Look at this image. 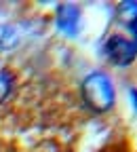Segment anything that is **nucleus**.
<instances>
[{
	"label": "nucleus",
	"mask_w": 137,
	"mask_h": 152,
	"mask_svg": "<svg viewBox=\"0 0 137 152\" xmlns=\"http://www.w3.org/2000/svg\"><path fill=\"white\" fill-rule=\"evenodd\" d=\"M80 95H82V102L89 110H93L97 114L108 112L116 102L114 80L101 70L91 72L80 83Z\"/></svg>",
	"instance_id": "f257e3e1"
},
{
	"label": "nucleus",
	"mask_w": 137,
	"mask_h": 152,
	"mask_svg": "<svg viewBox=\"0 0 137 152\" xmlns=\"http://www.w3.org/2000/svg\"><path fill=\"white\" fill-rule=\"evenodd\" d=\"M103 51H106V57L110 59V64L118 66V68L131 66L137 57V45L122 34H112L103 45Z\"/></svg>",
	"instance_id": "f03ea898"
},
{
	"label": "nucleus",
	"mask_w": 137,
	"mask_h": 152,
	"mask_svg": "<svg viewBox=\"0 0 137 152\" xmlns=\"http://www.w3.org/2000/svg\"><path fill=\"white\" fill-rule=\"evenodd\" d=\"M57 28L68 36H76L80 30V9L76 4H61L57 9Z\"/></svg>",
	"instance_id": "7ed1b4c3"
},
{
	"label": "nucleus",
	"mask_w": 137,
	"mask_h": 152,
	"mask_svg": "<svg viewBox=\"0 0 137 152\" xmlns=\"http://www.w3.org/2000/svg\"><path fill=\"white\" fill-rule=\"evenodd\" d=\"M19 30L15 26H9V23H0V51H11L19 45Z\"/></svg>",
	"instance_id": "20e7f679"
},
{
	"label": "nucleus",
	"mask_w": 137,
	"mask_h": 152,
	"mask_svg": "<svg viewBox=\"0 0 137 152\" xmlns=\"http://www.w3.org/2000/svg\"><path fill=\"white\" fill-rule=\"evenodd\" d=\"M116 17H118V21L127 23L129 28L133 23H137V2H133V0L120 2L118 7H116Z\"/></svg>",
	"instance_id": "39448f33"
},
{
	"label": "nucleus",
	"mask_w": 137,
	"mask_h": 152,
	"mask_svg": "<svg viewBox=\"0 0 137 152\" xmlns=\"http://www.w3.org/2000/svg\"><path fill=\"white\" fill-rule=\"evenodd\" d=\"M13 93V76L7 70H0V106H2Z\"/></svg>",
	"instance_id": "423d86ee"
},
{
	"label": "nucleus",
	"mask_w": 137,
	"mask_h": 152,
	"mask_svg": "<svg viewBox=\"0 0 137 152\" xmlns=\"http://www.w3.org/2000/svg\"><path fill=\"white\" fill-rule=\"evenodd\" d=\"M131 95H133V99H135V106H137V91L133 89V91H131Z\"/></svg>",
	"instance_id": "0eeeda50"
}]
</instances>
